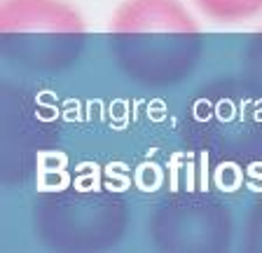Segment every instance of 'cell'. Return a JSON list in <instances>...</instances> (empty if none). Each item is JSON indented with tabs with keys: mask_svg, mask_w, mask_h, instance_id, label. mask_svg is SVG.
Instances as JSON below:
<instances>
[{
	"mask_svg": "<svg viewBox=\"0 0 262 253\" xmlns=\"http://www.w3.org/2000/svg\"><path fill=\"white\" fill-rule=\"evenodd\" d=\"M110 38L122 64L155 82L185 71L202 43L199 26L178 0H124L113 14Z\"/></svg>",
	"mask_w": 262,
	"mask_h": 253,
	"instance_id": "6da1fadb",
	"label": "cell"
},
{
	"mask_svg": "<svg viewBox=\"0 0 262 253\" xmlns=\"http://www.w3.org/2000/svg\"><path fill=\"white\" fill-rule=\"evenodd\" d=\"M0 33L3 38L77 40L84 22L63 0H3Z\"/></svg>",
	"mask_w": 262,
	"mask_h": 253,
	"instance_id": "7a4b0ae2",
	"label": "cell"
},
{
	"mask_svg": "<svg viewBox=\"0 0 262 253\" xmlns=\"http://www.w3.org/2000/svg\"><path fill=\"white\" fill-rule=\"evenodd\" d=\"M194 5L215 22H244L262 10V0H194Z\"/></svg>",
	"mask_w": 262,
	"mask_h": 253,
	"instance_id": "3957f363",
	"label": "cell"
}]
</instances>
